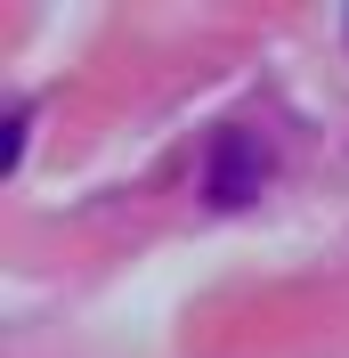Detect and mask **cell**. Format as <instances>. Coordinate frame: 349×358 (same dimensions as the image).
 <instances>
[{
	"instance_id": "6da1fadb",
	"label": "cell",
	"mask_w": 349,
	"mask_h": 358,
	"mask_svg": "<svg viewBox=\"0 0 349 358\" xmlns=\"http://www.w3.org/2000/svg\"><path fill=\"white\" fill-rule=\"evenodd\" d=\"M260 179H268V147L252 131H219V147H211V203H252L260 196Z\"/></svg>"
}]
</instances>
